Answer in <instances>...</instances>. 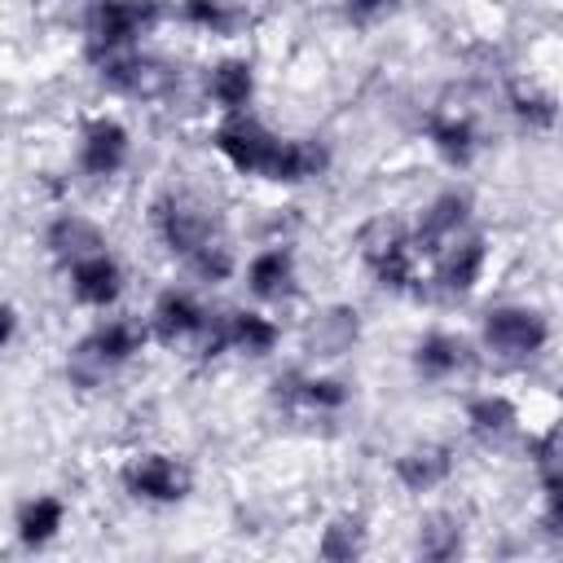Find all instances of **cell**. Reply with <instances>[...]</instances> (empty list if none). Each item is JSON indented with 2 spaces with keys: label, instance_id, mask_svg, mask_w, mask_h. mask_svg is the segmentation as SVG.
<instances>
[{
  "label": "cell",
  "instance_id": "1",
  "mask_svg": "<svg viewBox=\"0 0 563 563\" xmlns=\"http://www.w3.org/2000/svg\"><path fill=\"white\" fill-rule=\"evenodd\" d=\"M150 325L132 321V317H110V321H97L66 356V378L79 387V391H92L101 387L114 369H123L145 343H150Z\"/></svg>",
  "mask_w": 563,
  "mask_h": 563
},
{
  "label": "cell",
  "instance_id": "2",
  "mask_svg": "<svg viewBox=\"0 0 563 563\" xmlns=\"http://www.w3.org/2000/svg\"><path fill=\"white\" fill-rule=\"evenodd\" d=\"M163 0H92L84 13V48L88 57H110L123 48H141V40L163 22Z\"/></svg>",
  "mask_w": 563,
  "mask_h": 563
},
{
  "label": "cell",
  "instance_id": "3",
  "mask_svg": "<svg viewBox=\"0 0 563 563\" xmlns=\"http://www.w3.org/2000/svg\"><path fill=\"white\" fill-rule=\"evenodd\" d=\"M150 224H154V238L167 246V255H176L180 264H185L198 246L224 238L220 211H216L211 202H202L198 194H189V189H167L163 198H154Z\"/></svg>",
  "mask_w": 563,
  "mask_h": 563
},
{
  "label": "cell",
  "instance_id": "4",
  "mask_svg": "<svg viewBox=\"0 0 563 563\" xmlns=\"http://www.w3.org/2000/svg\"><path fill=\"white\" fill-rule=\"evenodd\" d=\"M356 246H361V260H365L369 277L383 290H391V295H413L418 290V251H413V229L409 224H400L391 216H378L356 233Z\"/></svg>",
  "mask_w": 563,
  "mask_h": 563
},
{
  "label": "cell",
  "instance_id": "5",
  "mask_svg": "<svg viewBox=\"0 0 563 563\" xmlns=\"http://www.w3.org/2000/svg\"><path fill=\"white\" fill-rule=\"evenodd\" d=\"M479 347L501 365H528L550 347V321L532 303H497L479 317Z\"/></svg>",
  "mask_w": 563,
  "mask_h": 563
},
{
  "label": "cell",
  "instance_id": "6",
  "mask_svg": "<svg viewBox=\"0 0 563 563\" xmlns=\"http://www.w3.org/2000/svg\"><path fill=\"white\" fill-rule=\"evenodd\" d=\"M92 70L106 92L128 97V101H167L180 84V66L158 53H145V48H123V53L97 57Z\"/></svg>",
  "mask_w": 563,
  "mask_h": 563
},
{
  "label": "cell",
  "instance_id": "7",
  "mask_svg": "<svg viewBox=\"0 0 563 563\" xmlns=\"http://www.w3.org/2000/svg\"><path fill=\"white\" fill-rule=\"evenodd\" d=\"M211 145H216V154H220L233 172H242V176H264V180H268L273 158H277V150H282V136H277L264 119H255L251 110H242V114H224V119L216 123Z\"/></svg>",
  "mask_w": 563,
  "mask_h": 563
},
{
  "label": "cell",
  "instance_id": "8",
  "mask_svg": "<svg viewBox=\"0 0 563 563\" xmlns=\"http://www.w3.org/2000/svg\"><path fill=\"white\" fill-rule=\"evenodd\" d=\"M119 484L132 501H145V506H176L189 497L194 488V471L172 457V453H132L119 471Z\"/></svg>",
  "mask_w": 563,
  "mask_h": 563
},
{
  "label": "cell",
  "instance_id": "9",
  "mask_svg": "<svg viewBox=\"0 0 563 563\" xmlns=\"http://www.w3.org/2000/svg\"><path fill=\"white\" fill-rule=\"evenodd\" d=\"M132 158V132L114 114H88L75 141V167L88 180H114Z\"/></svg>",
  "mask_w": 563,
  "mask_h": 563
},
{
  "label": "cell",
  "instance_id": "10",
  "mask_svg": "<svg viewBox=\"0 0 563 563\" xmlns=\"http://www.w3.org/2000/svg\"><path fill=\"white\" fill-rule=\"evenodd\" d=\"M484 268H488V238L484 233H462V238H453L435 255V268L427 277V290L435 299H466L479 286Z\"/></svg>",
  "mask_w": 563,
  "mask_h": 563
},
{
  "label": "cell",
  "instance_id": "11",
  "mask_svg": "<svg viewBox=\"0 0 563 563\" xmlns=\"http://www.w3.org/2000/svg\"><path fill=\"white\" fill-rule=\"evenodd\" d=\"M145 325H150V334H154L158 343L176 347V343H198V339H202V330L211 325V312H207V303H202L194 290L167 286V290L154 299V308H150Z\"/></svg>",
  "mask_w": 563,
  "mask_h": 563
},
{
  "label": "cell",
  "instance_id": "12",
  "mask_svg": "<svg viewBox=\"0 0 563 563\" xmlns=\"http://www.w3.org/2000/svg\"><path fill=\"white\" fill-rule=\"evenodd\" d=\"M409 361H413V374H418V378H427V383H453V378H462V374L475 369L479 352H475V343H471L466 334L427 330V334L413 343Z\"/></svg>",
  "mask_w": 563,
  "mask_h": 563
},
{
  "label": "cell",
  "instance_id": "13",
  "mask_svg": "<svg viewBox=\"0 0 563 563\" xmlns=\"http://www.w3.org/2000/svg\"><path fill=\"white\" fill-rule=\"evenodd\" d=\"M471 207H475V202H471L466 189H440V194L422 207V216H418V224H413V251H418V255H440L453 238L466 233Z\"/></svg>",
  "mask_w": 563,
  "mask_h": 563
},
{
  "label": "cell",
  "instance_id": "14",
  "mask_svg": "<svg viewBox=\"0 0 563 563\" xmlns=\"http://www.w3.org/2000/svg\"><path fill=\"white\" fill-rule=\"evenodd\" d=\"M453 471H457V453H453V444H444V440H418V444L400 449L396 462H391L396 484H400L405 493H413V497L444 488V484L453 479Z\"/></svg>",
  "mask_w": 563,
  "mask_h": 563
},
{
  "label": "cell",
  "instance_id": "15",
  "mask_svg": "<svg viewBox=\"0 0 563 563\" xmlns=\"http://www.w3.org/2000/svg\"><path fill=\"white\" fill-rule=\"evenodd\" d=\"M273 405L282 409H303V413H339L352 396V387L334 374H303V369H286L273 378Z\"/></svg>",
  "mask_w": 563,
  "mask_h": 563
},
{
  "label": "cell",
  "instance_id": "16",
  "mask_svg": "<svg viewBox=\"0 0 563 563\" xmlns=\"http://www.w3.org/2000/svg\"><path fill=\"white\" fill-rule=\"evenodd\" d=\"M361 343V312L352 303H325L303 321V352L312 361H339Z\"/></svg>",
  "mask_w": 563,
  "mask_h": 563
},
{
  "label": "cell",
  "instance_id": "17",
  "mask_svg": "<svg viewBox=\"0 0 563 563\" xmlns=\"http://www.w3.org/2000/svg\"><path fill=\"white\" fill-rule=\"evenodd\" d=\"M66 282H70L75 303L106 312V308H114L119 295H123V264H119V260L110 255V246H106V251H92V255L75 260V264L66 268Z\"/></svg>",
  "mask_w": 563,
  "mask_h": 563
},
{
  "label": "cell",
  "instance_id": "18",
  "mask_svg": "<svg viewBox=\"0 0 563 563\" xmlns=\"http://www.w3.org/2000/svg\"><path fill=\"white\" fill-rule=\"evenodd\" d=\"M110 242H106V229L92 220V216H84V211H57L48 224H44V251L62 264V268H70L75 260H84V255H92V251H106Z\"/></svg>",
  "mask_w": 563,
  "mask_h": 563
},
{
  "label": "cell",
  "instance_id": "19",
  "mask_svg": "<svg viewBox=\"0 0 563 563\" xmlns=\"http://www.w3.org/2000/svg\"><path fill=\"white\" fill-rule=\"evenodd\" d=\"M246 290L264 303H286L299 290V268H295V251L290 246H264L251 255L246 264Z\"/></svg>",
  "mask_w": 563,
  "mask_h": 563
},
{
  "label": "cell",
  "instance_id": "20",
  "mask_svg": "<svg viewBox=\"0 0 563 563\" xmlns=\"http://www.w3.org/2000/svg\"><path fill=\"white\" fill-rule=\"evenodd\" d=\"M431 150L449 163V167H471L475 154H479V128L471 114L462 110H431L427 123H422Z\"/></svg>",
  "mask_w": 563,
  "mask_h": 563
},
{
  "label": "cell",
  "instance_id": "21",
  "mask_svg": "<svg viewBox=\"0 0 563 563\" xmlns=\"http://www.w3.org/2000/svg\"><path fill=\"white\" fill-rule=\"evenodd\" d=\"M466 431L484 449H501L519 435V405L506 391H479L466 400Z\"/></svg>",
  "mask_w": 563,
  "mask_h": 563
},
{
  "label": "cell",
  "instance_id": "22",
  "mask_svg": "<svg viewBox=\"0 0 563 563\" xmlns=\"http://www.w3.org/2000/svg\"><path fill=\"white\" fill-rule=\"evenodd\" d=\"M202 92L220 114H242L255 101V66L246 57H220L216 66H207Z\"/></svg>",
  "mask_w": 563,
  "mask_h": 563
},
{
  "label": "cell",
  "instance_id": "23",
  "mask_svg": "<svg viewBox=\"0 0 563 563\" xmlns=\"http://www.w3.org/2000/svg\"><path fill=\"white\" fill-rule=\"evenodd\" d=\"M62 528H66V501L57 493H31L13 515V532L22 550H44L48 541H57Z\"/></svg>",
  "mask_w": 563,
  "mask_h": 563
},
{
  "label": "cell",
  "instance_id": "24",
  "mask_svg": "<svg viewBox=\"0 0 563 563\" xmlns=\"http://www.w3.org/2000/svg\"><path fill=\"white\" fill-rule=\"evenodd\" d=\"M325 167H330L325 141H317V136H282V150L273 158L268 180L273 185H303V180H317Z\"/></svg>",
  "mask_w": 563,
  "mask_h": 563
},
{
  "label": "cell",
  "instance_id": "25",
  "mask_svg": "<svg viewBox=\"0 0 563 563\" xmlns=\"http://www.w3.org/2000/svg\"><path fill=\"white\" fill-rule=\"evenodd\" d=\"M466 550V519L457 510H431L418 519V532H413V554L418 559H431V563H449Z\"/></svg>",
  "mask_w": 563,
  "mask_h": 563
},
{
  "label": "cell",
  "instance_id": "26",
  "mask_svg": "<svg viewBox=\"0 0 563 563\" xmlns=\"http://www.w3.org/2000/svg\"><path fill=\"white\" fill-rule=\"evenodd\" d=\"M180 22L194 31H207L216 40H233L251 26V9L246 0H180Z\"/></svg>",
  "mask_w": 563,
  "mask_h": 563
},
{
  "label": "cell",
  "instance_id": "27",
  "mask_svg": "<svg viewBox=\"0 0 563 563\" xmlns=\"http://www.w3.org/2000/svg\"><path fill=\"white\" fill-rule=\"evenodd\" d=\"M506 114L523 132H554L559 128V101H554V92H545L532 79H515L506 88Z\"/></svg>",
  "mask_w": 563,
  "mask_h": 563
},
{
  "label": "cell",
  "instance_id": "28",
  "mask_svg": "<svg viewBox=\"0 0 563 563\" xmlns=\"http://www.w3.org/2000/svg\"><path fill=\"white\" fill-rule=\"evenodd\" d=\"M365 545H369V528H365V519L356 510L334 515L317 537V554L330 559V563H352V559L365 554Z\"/></svg>",
  "mask_w": 563,
  "mask_h": 563
},
{
  "label": "cell",
  "instance_id": "29",
  "mask_svg": "<svg viewBox=\"0 0 563 563\" xmlns=\"http://www.w3.org/2000/svg\"><path fill=\"white\" fill-rule=\"evenodd\" d=\"M185 268H189L198 282H207V286H220V282H229V277H233V268H238V255H233L229 238H216V242L198 246V251L185 260Z\"/></svg>",
  "mask_w": 563,
  "mask_h": 563
},
{
  "label": "cell",
  "instance_id": "30",
  "mask_svg": "<svg viewBox=\"0 0 563 563\" xmlns=\"http://www.w3.org/2000/svg\"><path fill=\"white\" fill-rule=\"evenodd\" d=\"M528 457H532L537 479H554V475H563V418L550 422L541 435L528 440Z\"/></svg>",
  "mask_w": 563,
  "mask_h": 563
},
{
  "label": "cell",
  "instance_id": "31",
  "mask_svg": "<svg viewBox=\"0 0 563 563\" xmlns=\"http://www.w3.org/2000/svg\"><path fill=\"white\" fill-rule=\"evenodd\" d=\"M396 9H400V0H339V18L352 31H374L387 18H396Z\"/></svg>",
  "mask_w": 563,
  "mask_h": 563
},
{
  "label": "cell",
  "instance_id": "32",
  "mask_svg": "<svg viewBox=\"0 0 563 563\" xmlns=\"http://www.w3.org/2000/svg\"><path fill=\"white\" fill-rule=\"evenodd\" d=\"M541 493H545L541 532H545L550 541H563V475H554V479H541Z\"/></svg>",
  "mask_w": 563,
  "mask_h": 563
},
{
  "label": "cell",
  "instance_id": "33",
  "mask_svg": "<svg viewBox=\"0 0 563 563\" xmlns=\"http://www.w3.org/2000/svg\"><path fill=\"white\" fill-rule=\"evenodd\" d=\"M18 330H22V312H18V303H4V347L18 343Z\"/></svg>",
  "mask_w": 563,
  "mask_h": 563
}]
</instances>
